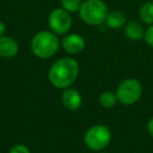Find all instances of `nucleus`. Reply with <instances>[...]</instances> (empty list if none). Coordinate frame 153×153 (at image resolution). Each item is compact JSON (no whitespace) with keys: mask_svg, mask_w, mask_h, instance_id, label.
<instances>
[{"mask_svg":"<svg viewBox=\"0 0 153 153\" xmlns=\"http://www.w3.org/2000/svg\"><path fill=\"white\" fill-rule=\"evenodd\" d=\"M124 34L129 40L140 41L144 39L145 30L137 21H128L124 26Z\"/></svg>","mask_w":153,"mask_h":153,"instance_id":"nucleus-10","label":"nucleus"},{"mask_svg":"<svg viewBox=\"0 0 153 153\" xmlns=\"http://www.w3.org/2000/svg\"><path fill=\"white\" fill-rule=\"evenodd\" d=\"M119 102L117 98L115 92L111 91V90H105L99 96V104L103 107V108L110 109L117 105Z\"/></svg>","mask_w":153,"mask_h":153,"instance_id":"nucleus-12","label":"nucleus"},{"mask_svg":"<svg viewBox=\"0 0 153 153\" xmlns=\"http://www.w3.org/2000/svg\"><path fill=\"white\" fill-rule=\"evenodd\" d=\"M142 94V84L134 78H128V79L123 80L117 85V90H115L117 101L125 106H131L135 104L140 99Z\"/></svg>","mask_w":153,"mask_h":153,"instance_id":"nucleus-5","label":"nucleus"},{"mask_svg":"<svg viewBox=\"0 0 153 153\" xmlns=\"http://www.w3.org/2000/svg\"><path fill=\"white\" fill-rule=\"evenodd\" d=\"M80 72V65L76 59L64 57L56 61L48 70V81L58 89L71 87L76 81Z\"/></svg>","mask_w":153,"mask_h":153,"instance_id":"nucleus-1","label":"nucleus"},{"mask_svg":"<svg viewBox=\"0 0 153 153\" xmlns=\"http://www.w3.org/2000/svg\"><path fill=\"white\" fill-rule=\"evenodd\" d=\"M61 102L66 109L70 111H76L81 108L82 104H83V98L76 89L68 87L66 89H63Z\"/></svg>","mask_w":153,"mask_h":153,"instance_id":"nucleus-8","label":"nucleus"},{"mask_svg":"<svg viewBox=\"0 0 153 153\" xmlns=\"http://www.w3.org/2000/svg\"><path fill=\"white\" fill-rule=\"evenodd\" d=\"M60 3H61V7L69 12L70 14H74L79 13L83 0H60Z\"/></svg>","mask_w":153,"mask_h":153,"instance_id":"nucleus-14","label":"nucleus"},{"mask_svg":"<svg viewBox=\"0 0 153 153\" xmlns=\"http://www.w3.org/2000/svg\"><path fill=\"white\" fill-rule=\"evenodd\" d=\"M108 13V7L103 0H83L79 16L87 25L99 26L105 23Z\"/></svg>","mask_w":153,"mask_h":153,"instance_id":"nucleus-3","label":"nucleus"},{"mask_svg":"<svg viewBox=\"0 0 153 153\" xmlns=\"http://www.w3.org/2000/svg\"><path fill=\"white\" fill-rule=\"evenodd\" d=\"M126 23H127L126 15L122 11H117V10L109 12L105 20V24L111 30H120L124 27Z\"/></svg>","mask_w":153,"mask_h":153,"instance_id":"nucleus-11","label":"nucleus"},{"mask_svg":"<svg viewBox=\"0 0 153 153\" xmlns=\"http://www.w3.org/2000/svg\"><path fill=\"white\" fill-rule=\"evenodd\" d=\"M140 18L144 23L153 24V1H147L140 9Z\"/></svg>","mask_w":153,"mask_h":153,"instance_id":"nucleus-13","label":"nucleus"},{"mask_svg":"<svg viewBox=\"0 0 153 153\" xmlns=\"http://www.w3.org/2000/svg\"><path fill=\"white\" fill-rule=\"evenodd\" d=\"M112 133L108 126L97 124L86 130L84 134V143L89 150L100 152L106 149L110 144Z\"/></svg>","mask_w":153,"mask_h":153,"instance_id":"nucleus-4","label":"nucleus"},{"mask_svg":"<svg viewBox=\"0 0 153 153\" xmlns=\"http://www.w3.org/2000/svg\"><path fill=\"white\" fill-rule=\"evenodd\" d=\"M144 40L149 46L153 47V24H151L146 30H145V36Z\"/></svg>","mask_w":153,"mask_h":153,"instance_id":"nucleus-16","label":"nucleus"},{"mask_svg":"<svg viewBox=\"0 0 153 153\" xmlns=\"http://www.w3.org/2000/svg\"><path fill=\"white\" fill-rule=\"evenodd\" d=\"M13 1H19V0H13Z\"/></svg>","mask_w":153,"mask_h":153,"instance_id":"nucleus-19","label":"nucleus"},{"mask_svg":"<svg viewBox=\"0 0 153 153\" xmlns=\"http://www.w3.org/2000/svg\"><path fill=\"white\" fill-rule=\"evenodd\" d=\"M85 39L80 34H66L61 40V47L68 55H79L85 49Z\"/></svg>","mask_w":153,"mask_h":153,"instance_id":"nucleus-7","label":"nucleus"},{"mask_svg":"<svg viewBox=\"0 0 153 153\" xmlns=\"http://www.w3.org/2000/svg\"><path fill=\"white\" fill-rule=\"evenodd\" d=\"M19 53V43L10 36L0 38V57L3 59H12Z\"/></svg>","mask_w":153,"mask_h":153,"instance_id":"nucleus-9","label":"nucleus"},{"mask_svg":"<svg viewBox=\"0 0 153 153\" xmlns=\"http://www.w3.org/2000/svg\"><path fill=\"white\" fill-rule=\"evenodd\" d=\"M5 33H7V25L4 22L0 20V38L5 36Z\"/></svg>","mask_w":153,"mask_h":153,"instance_id":"nucleus-18","label":"nucleus"},{"mask_svg":"<svg viewBox=\"0 0 153 153\" xmlns=\"http://www.w3.org/2000/svg\"><path fill=\"white\" fill-rule=\"evenodd\" d=\"M49 30L55 33L58 36H65L70 30L72 25L71 14L64 10L63 7L53 9L49 13L47 19Z\"/></svg>","mask_w":153,"mask_h":153,"instance_id":"nucleus-6","label":"nucleus"},{"mask_svg":"<svg viewBox=\"0 0 153 153\" xmlns=\"http://www.w3.org/2000/svg\"><path fill=\"white\" fill-rule=\"evenodd\" d=\"M61 47V40L59 36L51 30L38 32L30 41V49L33 53L39 59L53 58Z\"/></svg>","mask_w":153,"mask_h":153,"instance_id":"nucleus-2","label":"nucleus"},{"mask_svg":"<svg viewBox=\"0 0 153 153\" xmlns=\"http://www.w3.org/2000/svg\"><path fill=\"white\" fill-rule=\"evenodd\" d=\"M9 153H30V150L24 144H16L10 149Z\"/></svg>","mask_w":153,"mask_h":153,"instance_id":"nucleus-15","label":"nucleus"},{"mask_svg":"<svg viewBox=\"0 0 153 153\" xmlns=\"http://www.w3.org/2000/svg\"><path fill=\"white\" fill-rule=\"evenodd\" d=\"M147 130H148V133L153 137V117L148 121V124H147Z\"/></svg>","mask_w":153,"mask_h":153,"instance_id":"nucleus-17","label":"nucleus"}]
</instances>
